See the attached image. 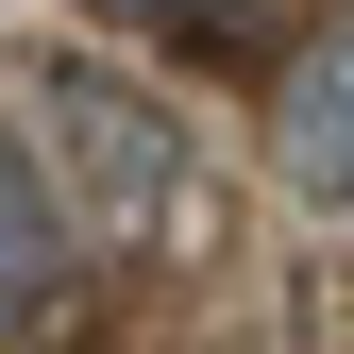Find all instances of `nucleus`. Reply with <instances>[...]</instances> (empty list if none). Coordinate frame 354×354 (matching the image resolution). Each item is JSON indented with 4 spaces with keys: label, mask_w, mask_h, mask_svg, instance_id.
Listing matches in <instances>:
<instances>
[{
    "label": "nucleus",
    "mask_w": 354,
    "mask_h": 354,
    "mask_svg": "<svg viewBox=\"0 0 354 354\" xmlns=\"http://www.w3.org/2000/svg\"><path fill=\"white\" fill-rule=\"evenodd\" d=\"M34 186L68 203V236L84 253H169L203 219V152H186V102H169V84H136V68H102V51H51L34 68Z\"/></svg>",
    "instance_id": "f257e3e1"
},
{
    "label": "nucleus",
    "mask_w": 354,
    "mask_h": 354,
    "mask_svg": "<svg viewBox=\"0 0 354 354\" xmlns=\"http://www.w3.org/2000/svg\"><path fill=\"white\" fill-rule=\"evenodd\" d=\"M270 169H287L321 219H354V17L304 34V51L270 68Z\"/></svg>",
    "instance_id": "f03ea898"
},
{
    "label": "nucleus",
    "mask_w": 354,
    "mask_h": 354,
    "mask_svg": "<svg viewBox=\"0 0 354 354\" xmlns=\"http://www.w3.org/2000/svg\"><path fill=\"white\" fill-rule=\"evenodd\" d=\"M68 287H84V236H68V203L34 186V152L0 136V354L51 337V321H68Z\"/></svg>",
    "instance_id": "7ed1b4c3"
},
{
    "label": "nucleus",
    "mask_w": 354,
    "mask_h": 354,
    "mask_svg": "<svg viewBox=\"0 0 354 354\" xmlns=\"http://www.w3.org/2000/svg\"><path fill=\"white\" fill-rule=\"evenodd\" d=\"M102 17H219V0H102Z\"/></svg>",
    "instance_id": "20e7f679"
}]
</instances>
